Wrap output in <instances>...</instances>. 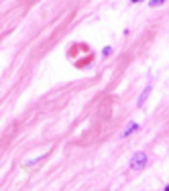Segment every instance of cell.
Here are the masks:
<instances>
[{"mask_svg": "<svg viewBox=\"0 0 169 191\" xmlns=\"http://www.w3.org/2000/svg\"><path fill=\"white\" fill-rule=\"evenodd\" d=\"M145 165H147V155L145 152H135V155H132V161H131V169L141 171Z\"/></svg>", "mask_w": 169, "mask_h": 191, "instance_id": "cell-1", "label": "cell"}, {"mask_svg": "<svg viewBox=\"0 0 169 191\" xmlns=\"http://www.w3.org/2000/svg\"><path fill=\"white\" fill-rule=\"evenodd\" d=\"M135 130H139V124H136V122H128V124H126V128L122 130L120 134H118V136H120V138H126L131 132H135Z\"/></svg>", "mask_w": 169, "mask_h": 191, "instance_id": "cell-2", "label": "cell"}, {"mask_svg": "<svg viewBox=\"0 0 169 191\" xmlns=\"http://www.w3.org/2000/svg\"><path fill=\"white\" fill-rule=\"evenodd\" d=\"M149 93H151V85H147V88L143 89V93H141V98L136 100V106H143V104H145V100L149 98Z\"/></svg>", "mask_w": 169, "mask_h": 191, "instance_id": "cell-3", "label": "cell"}, {"mask_svg": "<svg viewBox=\"0 0 169 191\" xmlns=\"http://www.w3.org/2000/svg\"><path fill=\"white\" fill-rule=\"evenodd\" d=\"M163 2H167V0H149V6H151V8H155V6H161Z\"/></svg>", "mask_w": 169, "mask_h": 191, "instance_id": "cell-4", "label": "cell"}, {"mask_svg": "<svg viewBox=\"0 0 169 191\" xmlns=\"http://www.w3.org/2000/svg\"><path fill=\"white\" fill-rule=\"evenodd\" d=\"M102 53H104V55H110V53H112V47H106V49L102 51Z\"/></svg>", "mask_w": 169, "mask_h": 191, "instance_id": "cell-5", "label": "cell"}, {"mask_svg": "<svg viewBox=\"0 0 169 191\" xmlns=\"http://www.w3.org/2000/svg\"><path fill=\"white\" fill-rule=\"evenodd\" d=\"M131 2H132V4H135V2H141V0H131Z\"/></svg>", "mask_w": 169, "mask_h": 191, "instance_id": "cell-6", "label": "cell"}]
</instances>
